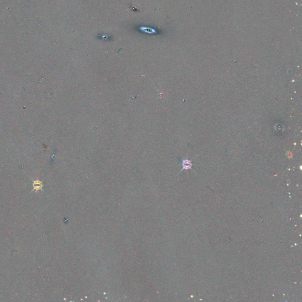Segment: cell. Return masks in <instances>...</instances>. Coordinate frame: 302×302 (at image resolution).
<instances>
[{"label":"cell","mask_w":302,"mask_h":302,"mask_svg":"<svg viewBox=\"0 0 302 302\" xmlns=\"http://www.w3.org/2000/svg\"><path fill=\"white\" fill-rule=\"evenodd\" d=\"M184 170H192V163L191 161L188 159H182V169Z\"/></svg>","instance_id":"obj_1"}]
</instances>
